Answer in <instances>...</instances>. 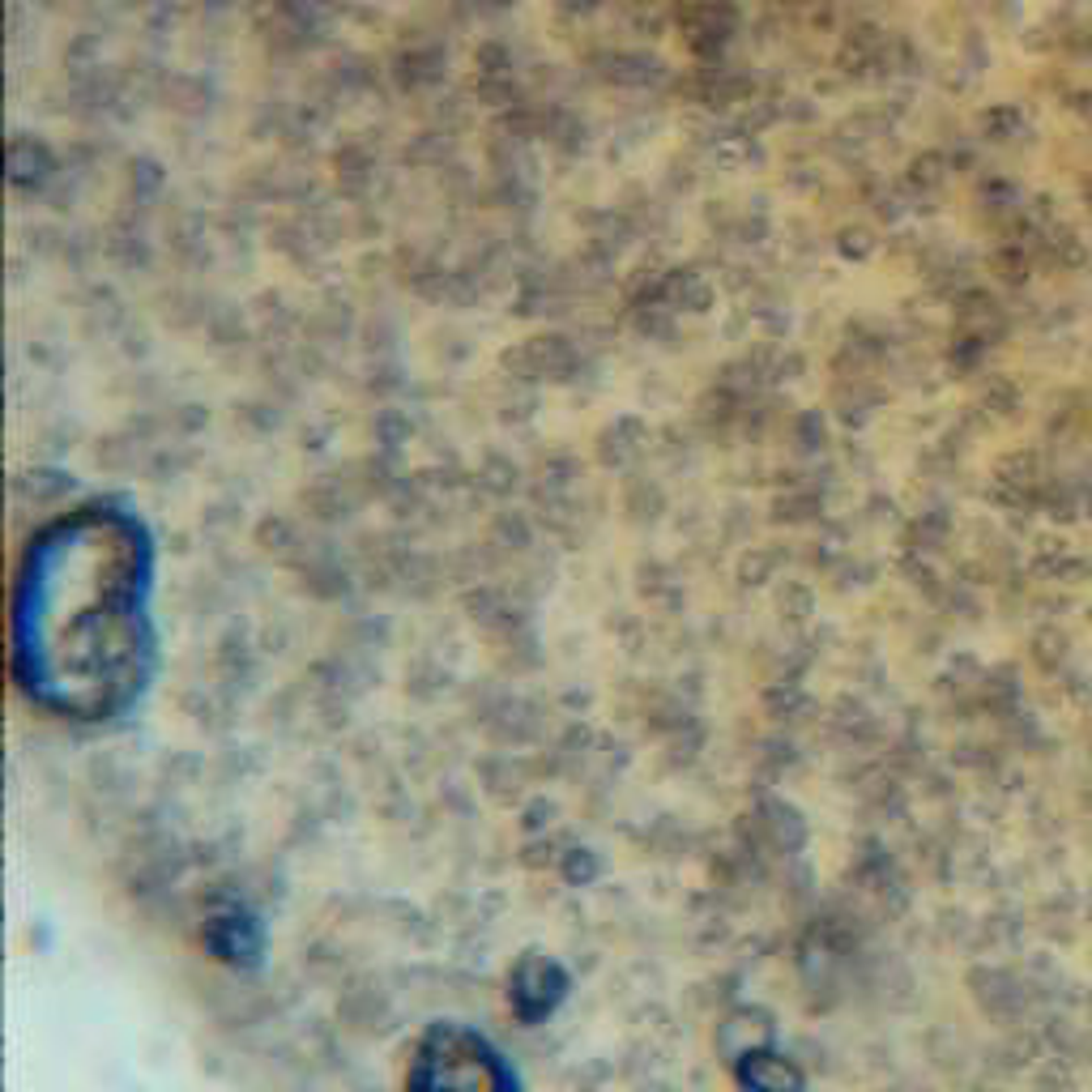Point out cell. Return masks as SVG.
Returning a JSON list of instances; mask_svg holds the SVG:
<instances>
[{
  "instance_id": "obj_1",
  "label": "cell",
  "mask_w": 1092,
  "mask_h": 1092,
  "mask_svg": "<svg viewBox=\"0 0 1092 1092\" xmlns=\"http://www.w3.org/2000/svg\"><path fill=\"white\" fill-rule=\"evenodd\" d=\"M150 674L145 551L116 517H78L31 555L18 602V679L73 721H107Z\"/></svg>"
},
{
  "instance_id": "obj_3",
  "label": "cell",
  "mask_w": 1092,
  "mask_h": 1092,
  "mask_svg": "<svg viewBox=\"0 0 1092 1092\" xmlns=\"http://www.w3.org/2000/svg\"><path fill=\"white\" fill-rule=\"evenodd\" d=\"M999 269H1003L999 277H1007V282H1025V256H1020V252L999 256Z\"/></svg>"
},
{
  "instance_id": "obj_2",
  "label": "cell",
  "mask_w": 1092,
  "mask_h": 1092,
  "mask_svg": "<svg viewBox=\"0 0 1092 1092\" xmlns=\"http://www.w3.org/2000/svg\"><path fill=\"white\" fill-rule=\"evenodd\" d=\"M406 1092H521L512 1067L474 1028L436 1025L423 1037Z\"/></svg>"
},
{
  "instance_id": "obj_4",
  "label": "cell",
  "mask_w": 1092,
  "mask_h": 1092,
  "mask_svg": "<svg viewBox=\"0 0 1092 1092\" xmlns=\"http://www.w3.org/2000/svg\"><path fill=\"white\" fill-rule=\"evenodd\" d=\"M1067 107L1080 111L1084 120H1092V94H1088V90H1075V94H1067Z\"/></svg>"
}]
</instances>
